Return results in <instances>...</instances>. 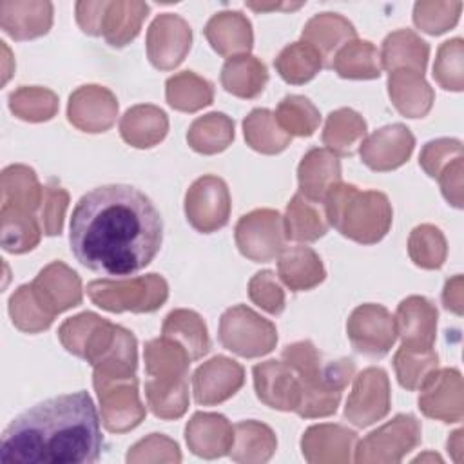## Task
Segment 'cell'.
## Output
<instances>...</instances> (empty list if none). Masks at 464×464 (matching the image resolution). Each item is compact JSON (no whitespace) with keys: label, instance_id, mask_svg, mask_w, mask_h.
Masks as SVG:
<instances>
[{"label":"cell","instance_id":"obj_1","mask_svg":"<svg viewBox=\"0 0 464 464\" xmlns=\"http://www.w3.org/2000/svg\"><path fill=\"white\" fill-rule=\"evenodd\" d=\"M161 239L163 221L158 208L132 185L96 187L72 208L71 252L92 272L130 277L150 265Z\"/></svg>","mask_w":464,"mask_h":464},{"label":"cell","instance_id":"obj_2","mask_svg":"<svg viewBox=\"0 0 464 464\" xmlns=\"http://www.w3.org/2000/svg\"><path fill=\"white\" fill-rule=\"evenodd\" d=\"M103 437L83 390L47 399L11 420L0 440L4 464H92Z\"/></svg>","mask_w":464,"mask_h":464},{"label":"cell","instance_id":"obj_3","mask_svg":"<svg viewBox=\"0 0 464 464\" xmlns=\"http://www.w3.org/2000/svg\"><path fill=\"white\" fill-rule=\"evenodd\" d=\"M58 337L67 352L85 359L94 368L92 375H136V337L123 326L92 312H82L62 323Z\"/></svg>","mask_w":464,"mask_h":464},{"label":"cell","instance_id":"obj_4","mask_svg":"<svg viewBox=\"0 0 464 464\" xmlns=\"http://www.w3.org/2000/svg\"><path fill=\"white\" fill-rule=\"evenodd\" d=\"M281 357L299 379L301 401L295 413L303 419L328 417L335 413L343 390L353 379V361L343 357L324 364L323 355L310 341L285 346Z\"/></svg>","mask_w":464,"mask_h":464},{"label":"cell","instance_id":"obj_5","mask_svg":"<svg viewBox=\"0 0 464 464\" xmlns=\"http://www.w3.org/2000/svg\"><path fill=\"white\" fill-rule=\"evenodd\" d=\"M143 357L150 411L160 419H179L188 406V353L181 344L161 335L145 344Z\"/></svg>","mask_w":464,"mask_h":464},{"label":"cell","instance_id":"obj_6","mask_svg":"<svg viewBox=\"0 0 464 464\" xmlns=\"http://www.w3.org/2000/svg\"><path fill=\"white\" fill-rule=\"evenodd\" d=\"M323 203L328 225L355 243L373 245L392 227V205L379 190H361L341 181L330 188Z\"/></svg>","mask_w":464,"mask_h":464},{"label":"cell","instance_id":"obj_7","mask_svg":"<svg viewBox=\"0 0 464 464\" xmlns=\"http://www.w3.org/2000/svg\"><path fill=\"white\" fill-rule=\"evenodd\" d=\"M91 301L107 312H156L169 297L167 281L158 274L130 279H98L87 285Z\"/></svg>","mask_w":464,"mask_h":464},{"label":"cell","instance_id":"obj_8","mask_svg":"<svg viewBox=\"0 0 464 464\" xmlns=\"http://www.w3.org/2000/svg\"><path fill=\"white\" fill-rule=\"evenodd\" d=\"M218 335L227 350L246 359L270 353L277 343L274 323L245 304H236L223 312Z\"/></svg>","mask_w":464,"mask_h":464},{"label":"cell","instance_id":"obj_9","mask_svg":"<svg viewBox=\"0 0 464 464\" xmlns=\"http://www.w3.org/2000/svg\"><path fill=\"white\" fill-rule=\"evenodd\" d=\"M92 384L100 399L103 426L112 433H125L145 419V408L138 395V379L92 375Z\"/></svg>","mask_w":464,"mask_h":464},{"label":"cell","instance_id":"obj_10","mask_svg":"<svg viewBox=\"0 0 464 464\" xmlns=\"http://www.w3.org/2000/svg\"><path fill=\"white\" fill-rule=\"evenodd\" d=\"M234 237L239 252L250 261H272L285 248L283 218L272 208L252 210L239 218Z\"/></svg>","mask_w":464,"mask_h":464},{"label":"cell","instance_id":"obj_11","mask_svg":"<svg viewBox=\"0 0 464 464\" xmlns=\"http://www.w3.org/2000/svg\"><path fill=\"white\" fill-rule=\"evenodd\" d=\"M419 442V420L413 415H397L359 442L355 462H401Z\"/></svg>","mask_w":464,"mask_h":464},{"label":"cell","instance_id":"obj_12","mask_svg":"<svg viewBox=\"0 0 464 464\" xmlns=\"http://www.w3.org/2000/svg\"><path fill=\"white\" fill-rule=\"evenodd\" d=\"M185 216L201 234L223 228L230 218V192L227 183L214 174L198 178L185 194Z\"/></svg>","mask_w":464,"mask_h":464},{"label":"cell","instance_id":"obj_13","mask_svg":"<svg viewBox=\"0 0 464 464\" xmlns=\"http://www.w3.org/2000/svg\"><path fill=\"white\" fill-rule=\"evenodd\" d=\"M346 334L355 352L373 359L384 357L397 339L395 317L382 304H359L348 317Z\"/></svg>","mask_w":464,"mask_h":464},{"label":"cell","instance_id":"obj_14","mask_svg":"<svg viewBox=\"0 0 464 464\" xmlns=\"http://www.w3.org/2000/svg\"><path fill=\"white\" fill-rule=\"evenodd\" d=\"M390 411V381L382 368L370 366L362 370L353 382L344 406V417L359 426L366 428Z\"/></svg>","mask_w":464,"mask_h":464},{"label":"cell","instance_id":"obj_15","mask_svg":"<svg viewBox=\"0 0 464 464\" xmlns=\"http://www.w3.org/2000/svg\"><path fill=\"white\" fill-rule=\"evenodd\" d=\"M192 44L190 25L178 14L156 16L147 31V56L156 69L170 71L187 56Z\"/></svg>","mask_w":464,"mask_h":464},{"label":"cell","instance_id":"obj_16","mask_svg":"<svg viewBox=\"0 0 464 464\" xmlns=\"http://www.w3.org/2000/svg\"><path fill=\"white\" fill-rule=\"evenodd\" d=\"M415 138L402 123H392L377 129L362 140L359 152L362 163L377 172H386L401 167L411 156Z\"/></svg>","mask_w":464,"mask_h":464},{"label":"cell","instance_id":"obj_17","mask_svg":"<svg viewBox=\"0 0 464 464\" xmlns=\"http://www.w3.org/2000/svg\"><path fill=\"white\" fill-rule=\"evenodd\" d=\"M243 366L225 355H216L194 372V401L201 406L219 404L230 399L243 386Z\"/></svg>","mask_w":464,"mask_h":464},{"label":"cell","instance_id":"obj_18","mask_svg":"<svg viewBox=\"0 0 464 464\" xmlns=\"http://www.w3.org/2000/svg\"><path fill=\"white\" fill-rule=\"evenodd\" d=\"M118 114L116 96L102 85L78 87L67 105L69 121L85 132H105Z\"/></svg>","mask_w":464,"mask_h":464},{"label":"cell","instance_id":"obj_19","mask_svg":"<svg viewBox=\"0 0 464 464\" xmlns=\"http://www.w3.org/2000/svg\"><path fill=\"white\" fill-rule=\"evenodd\" d=\"M254 388L257 399L279 411H295L301 401V386L294 370L283 361H265L254 366Z\"/></svg>","mask_w":464,"mask_h":464},{"label":"cell","instance_id":"obj_20","mask_svg":"<svg viewBox=\"0 0 464 464\" xmlns=\"http://www.w3.org/2000/svg\"><path fill=\"white\" fill-rule=\"evenodd\" d=\"M31 286L42 306L54 317L78 306L83 297L78 274L62 261H53L42 268Z\"/></svg>","mask_w":464,"mask_h":464},{"label":"cell","instance_id":"obj_21","mask_svg":"<svg viewBox=\"0 0 464 464\" xmlns=\"http://www.w3.org/2000/svg\"><path fill=\"white\" fill-rule=\"evenodd\" d=\"M419 408L426 417L442 422L462 420V379L459 370H437L420 388Z\"/></svg>","mask_w":464,"mask_h":464},{"label":"cell","instance_id":"obj_22","mask_svg":"<svg viewBox=\"0 0 464 464\" xmlns=\"http://www.w3.org/2000/svg\"><path fill=\"white\" fill-rule=\"evenodd\" d=\"M395 326L404 348L431 350L437 332V308L426 297L410 295L397 306Z\"/></svg>","mask_w":464,"mask_h":464},{"label":"cell","instance_id":"obj_23","mask_svg":"<svg viewBox=\"0 0 464 464\" xmlns=\"http://www.w3.org/2000/svg\"><path fill=\"white\" fill-rule=\"evenodd\" d=\"M188 450L203 459H218L230 451L234 442V426L219 413L198 411L185 428Z\"/></svg>","mask_w":464,"mask_h":464},{"label":"cell","instance_id":"obj_24","mask_svg":"<svg viewBox=\"0 0 464 464\" xmlns=\"http://www.w3.org/2000/svg\"><path fill=\"white\" fill-rule=\"evenodd\" d=\"M357 442V433L341 424L310 426L303 439V455L312 464L350 462V451Z\"/></svg>","mask_w":464,"mask_h":464},{"label":"cell","instance_id":"obj_25","mask_svg":"<svg viewBox=\"0 0 464 464\" xmlns=\"http://www.w3.org/2000/svg\"><path fill=\"white\" fill-rule=\"evenodd\" d=\"M299 194L314 203H323L330 188L341 183V161L328 149H310L299 167Z\"/></svg>","mask_w":464,"mask_h":464},{"label":"cell","instance_id":"obj_26","mask_svg":"<svg viewBox=\"0 0 464 464\" xmlns=\"http://www.w3.org/2000/svg\"><path fill=\"white\" fill-rule=\"evenodd\" d=\"M53 24L51 2H0V25L14 40H31L45 34Z\"/></svg>","mask_w":464,"mask_h":464},{"label":"cell","instance_id":"obj_27","mask_svg":"<svg viewBox=\"0 0 464 464\" xmlns=\"http://www.w3.org/2000/svg\"><path fill=\"white\" fill-rule=\"evenodd\" d=\"M203 33L212 49L225 58L248 54L254 44L250 20L239 11L216 13Z\"/></svg>","mask_w":464,"mask_h":464},{"label":"cell","instance_id":"obj_28","mask_svg":"<svg viewBox=\"0 0 464 464\" xmlns=\"http://www.w3.org/2000/svg\"><path fill=\"white\" fill-rule=\"evenodd\" d=\"M388 92L395 109L408 118H422L430 112L435 94L422 72L397 69L388 76Z\"/></svg>","mask_w":464,"mask_h":464},{"label":"cell","instance_id":"obj_29","mask_svg":"<svg viewBox=\"0 0 464 464\" xmlns=\"http://www.w3.org/2000/svg\"><path fill=\"white\" fill-rule=\"evenodd\" d=\"M355 36L357 33L353 24L337 13H321L312 16L301 33L303 42L310 44L315 51H319L323 60L330 62L335 53L344 44L355 40Z\"/></svg>","mask_w":464,"mask_h":464},{"label":"cell","instance_id":"obj_30","mask_svg":"<svg viewBox=\"0 0 464 464\" xmlns=\"http://www.w3.org/2000/svg\"><path fill=\"white\" fill-rule=\"evenodd\" d=\"M167 130V114L160 107L149 103L130 107L120 120L121 138L136 149L154 147L165 138Z\"/></svg>","mask_w":464,"mask_h":464},{"label":"cell","instance_id":"obj_31","mask_svg":"<svg viewBox=\"0 0 464 464\" xmlns=\"http://www.w3.org/2000/svg\"><path fill=\"white\" fill-rule=\"evenodd\" d=\"M277 257L279 277L294 292L310 290L326 276L321 257L310 246H288Z\"/></svg>","mask_w":464,"mask_h":464},{"label":"cell","instance_id":"obj_32","mask_svg":"<svg viewBox=\"0 0 464 464\" xmlns=\"http://www.w3.org/2000/svg\"><path fill=\"white\" fill-rule=\"evenodd\" d=\"M379 56L381 67L390 72L397 69H413L424 74L430 47L417 33L410 29H399L384 38Z\"/></svg>","mask_w":464,"mask_h":464},{"label":"cell","instance_id":"obj_33","mask_svg":"<svg viewBox=\"0 0 464 464\" xmlns=\"http://www.w3.org/2000/svg\"><path fill=\"white\" fill-rule=\"evenodd\" d=\"M268 82L266 67L252 54L232 56L221 69V85L227 92L252 100L259 96Z\"/></svg>","mask_w":464,"mask_h":464},{"label":"cell","instance_id":"obj_34","mask_svg":"<svg viewBox=\"0 0 464 464\" xmlns=\"http://www.w3.org/2000/svg\"><path fill=\"white\" fill-rule=\"evenodd\" d=\"M2 207L18 208L34 214L40 210L44 187L34 170L27 165H9L2 170Z\"/></svg>","mask_w":464,"mask_h":464},{"label":"cell","instance_id":"obj_35","mask_svg":"<svg viewBox=\"0 0 464 464\" xmlns=\"http://www.w3.org/2000/svg\"><path fill=\"white\" fill-rule=\"evenodd\" d=\"M161 335L176 341L185 348L190 361H198L210 350V339L205 321L199 314L185 308L172 310L161 326Z\"/></svg>","mask_w":464,"mask_h":464},{"label":"cell","instance_id":"obj_36","mask_svg":"<svg viewBox=\"0 0 464 464\" xmlns=\"http://www.w3.org/2000/svg\"><path fill=\"white\" fill-rule=\"evenodd\" d=\"M277 446L274 431L257 420H243L234 424V442L230 448V457L236 462L259 464L266 462Z\"/></svg>","mask_w":464,"mask_h":464},{"label":"cell","instance_id":"obj_37","mask_svg":"<svg viewBox=\"0 0 464 464\" xmlns=\"http://www.w3.org/2000/svg\"><path fill=\"white\" fill-rule=\"evenodd\" d=\"M149 13L145 2H107L102 34L112 47H123L134 40Z\"/></svg>","mask_w":464,"mask_h":464},{"label":"cell","instance_id":"obj_38","mask_svg":"<svg viewBox=\"0 0 464 464\" xmlns=\"http://www.w3.org/2000/svg\"><path fill=\"white\" fill-rule=\"evenodd\" d=\"M366 136V121L352 109H337L328 114L323 143L339 156H353Z\"/></svg>","mask_w":464,"mask_h":464},{"label":"cell","instance_id":"obj_39","mask_svg":"<svg viewBox=\"0 0 464 464\" xmlns=\"http://www.w3.org/2000/svg\"><path fill=\"white\" fill-rule=\"evenodd\" d=\"M341 78L373 80L381 76V56L377 47L368 40H352L344 44L330 65Z\"/></svg>","mask_w":464,"mask_h":464},{"label":"cell","instance_id":"obj_40","mask_svg":"<svg viewBox=\"0 0 464 464\" xmlns=\"http://www.w3.org/2000/svg\"><path fill=\"white\" fill-rule=\"evenodd\" d=\"M283 223H285V237L292 241H303V243L317 241L328 230L326 216H323L319 205L306 199L299 192L290 199Z\"/></svg>","mask_w":464,"mask_h":464},{"label":"cell","instance_id":"obj_41","mask_svg":"<svg viewBox=\"0 0 464 464\" xmlns=\"http://www.w3.org/2000/svg\"><path fill=\"white\" fill-rule=\"evenodd\" d=\"M167 103L181 112H196L214 100V87L208 80L192 71H183L170 76L165 83Z\"/></svg>","mask_w":464,"mask_h":464},{"label":"cell","instance_id":"obj_42","mask_svg":"<svg viewBox=\"0 0 464 464\" xmlns=\"http://www.w3.org/2000/svg\"><path fill=\"white\" fill-rule=\"evenodd\" d=\"M234 140V121L223 112H208L192 121L187 132L188 145L199 154H218Z\"/></svg>","mask_w":464,"mask_h":464},{"label":"cell","instance_id":"obj_43","mask_svg":"<svg viewBox=\"0 0 464 464\" xmlns=\"http://www.w3.org/2000/svg\"><path fill=\"white\" fill-rule=\"evenodd\" d=\"M243 132L246 143L261 154H279L292 141V136L279 127L268 109H254L243 121Z\"/></svg>","mask_w":464,"mask_h":464},{"label":"cell","instance_id":"obj_44","mask_svg":"<svg viewBox=\"0 0 464 464\" xmlns=\"http://www.w3.org/2000/svg\"><path fill=\"white\" fill-rule=\"evenodd\" d=\"M2 248L11 254H24L40 243L42 225L34 214L2 207Z\"/></svg>","mask_w":464,"mask_h":464},{"label":"cell","instance_id":"obj_45","mask_svg":"<svg viewBox=\"0 0 464 464\" xmlns=\"http://www.w3.org/2000/svg\"><path fill=\"white\" fill-rule=\"evenodd\" d=\"M274 65L286 83L301 85L310 82L324 67V60L319 51L301 40L286 45L274 60Z\"/></svg>","mask_w":464,"mask_h":464},{"label":"cell","instance_id":"obj_46","mask_svg":"<svg viewBox=\"0 0 464 464\" xmlns=\"http://www.w3.org/2000/svg\"><path fill=\"white\" fill-rule=\"evenodd\" d=\"M393 368L397 381L402 388L415 392L420 390L439 368L435 350H410L401 346L393 355Z\"/></svg>","mask_w":464,"mask_h":464},{"label":"cell","instance_id":"obj_47","mask_svg":"<svg viewBox=\"0 0 464 464\" xmlns=\"http://www.w3.org/2000/svg\"><path fill=\"white\" fill-rule=\"evenodd\" d=\"M9 315L13 324L25 334L47 330L54 321V315H51L38 301L31 283L18 286L9 297Z\"/></svg>","mask_w":464,"mask_h":464},{"label":"cell","instance_id":"obj_48","mask_svg":"<svg viewBox=\"0 0 464 464\" xmlns=\"http://www.w3.org/2000/svg\"><path fill=\"white\" fill-rule=\"evenodd\" d=\"M9 109L24 121H47L58 111V96L44 87L22 85L9 94Z\"/></svg>","mask_w":464,"mask_h":464},{"label":"cell","instance_id":"obj_49","mask_svg":"<svg viewBox=\"0 0 464 464\" xmlns=\"http://www.w3.org/2000/svg\"><path fill=\"white\" fill-rule=\"evenodd\" d=\"M274 116L279 127L290 136H312L321 121L317 107L301 94L285 96Z\"/></svg>","mask_w":464,"mask_h":464},{"label":"cell","instance_id":"obj_50","mask_svg":"<svg viewBox=\"0 0 464 464\" xmlns=\"http://www.w3.org/2000/svg\"><path fill=\"white\" fill-rule=\"evenodd\" d=\"M446 239L442 232L433 225H419L411 230L408 239V254L411 261L420 268H440L446 259Z\"/></svg>","mask_w":464,"mask_h":464},{"label":"cell","instance_id":"obj_51","mask_svg":"<svg viewBox=\"0 0 464 464\" xmlns=\"http://www.w3.org/2000/svg\"><path fill=\"white\" fill-rule=\"evenodd\" d=\"M460 9V2H417L413 22L428 34H440L457 24Z\"/></svg>","mask_w":464,"mask_h":464},{"label":"cell","instance_id":"obj_52","mask_svg":"<svg viewBox=\"0 0 464 464\" xmlns=\"http://www.w3.org/2000/svg\"><path fill=\"white\" fill-rule=\"evenodd\" d=\"M435 82L448 91H462L464 74H462V40L453 38L444 42L435 58L433 65Z\"/></svg>","mask_w":464,"mask_h":464},{"label":"cell","instance_id":"obj_53","mask_svg":"<svg viewBox=\"0 0 464 464\" xmlns=\"http://www.w3.org/2000/svg\"><path fill=\"white\" fill-rule=\"evenodd\" d=\"M179 460H181V453L178 444L160 433H150L147 439H141L127 453V462H179Z\"/></svg>","mask_w":464,"mask_h":464},{"label":"cell","instance_id":"obj_54","mask_svg":"<svg viewBox=\"0 0 464 464\" xmlns=\"http://www.w3.org/2000/svg\"><path fill=\"white\" fill-rule=\"evenodd\" d=\"M69 203V194L58 185H45L44 198L38 210V219L45 236H58L63 227V218Z\"/></svg>","mask_w":464,"mask_h":464},{"label":"cell","instance_id":"obj_55","mask_svg":"<svg viewBox=\"0 0 464 464\" xmlns=\"http://www.w3.org/2000/svg\"><path fill=\"white\" fill-rule=\"evenodd\" d=\"M248 295L252 303L272 315H279L285 310V292L270 270H261L250 279Z\"/></svg>","mask_w":464,"mask_h":464},{"label":"cell","instance_id":"obj_56","mask_svg":"<svg viewBox=\"0 0 464 464\" xmlns=\"http://www.w3.org/2000/svg\"><path fill=\"white\" fill-rule=\"evenodd\" d=\"M462 156V143L455 138H439L428 141L419 156V163L430 178H437L442 169Z\"/></svg>","mask_w":464,"mask_h":464},{"label":"cell","instance_id":"obj_57","mask_svg":"<svg viewBox=\"0 0 464 464\" xmlns=\"http://www.w3.org/2000/svg\"><path fill=\"white\" fill-rule=\"evenodd\" d=\"M462 156L448 163L437 176L444 198L457 208H462Z\"/></svg>","mask_w":464,"mask_h":464},{"label":"cell","instance_id":"obj_58","mask_svg":"<svg viewBox=\"0 0 464 464\" xmlns=\"http://www.w3.org/2000/svg\"><path fill=\"white\" fill-rule=\"evenodd\" d=\"M105 7H107V2H78L76 4V22L83 33L91 36H102Z\"/></svg>","mask_w":464,"mask_h":464},{"label":"cell","instance_id":"obj_59","mask_svg":"<svg viewBox=\"0 0 464 464\" xmlns=\"http://www.w3.org/2000/svg\"><path fill=\"white\" fill-rule=\"evenodd\" d=\"M442 303L446 310H451L457 315L462 314V277L460 276H455L446 283L442 292Z\"/></svg>","mask_w":464,"mask_h":464},{"label":"cell","instance_id":"obj_60","mask_svg":"<svg viewBox=\"0 0 464 464\" xmlns=\"http://www.w3.org/2000/svg\"><path fill=\"white\" fill-rule=\"evenodd\" d=\"M303 4H256V2H246L248 9L254 11H277V9H299Z\"/></svg>","mask_w":464,"mask_h":464},{"label":"cell","instance_id":"obj_61","mask_svg":"<svg viewBox=\"0 0 464 464\" xmlns=\"http://www.w3.org/2000/svg\"><path fill=\"white\" fill-rule=\"evenodd\" d=\"M2 44V51H4V83L9 80V76H11V67H9V63H11V53H9V49H7V45H5V42H0Z\"/></svg>","mask_w":464,"mask_h":464}]
</instances>
